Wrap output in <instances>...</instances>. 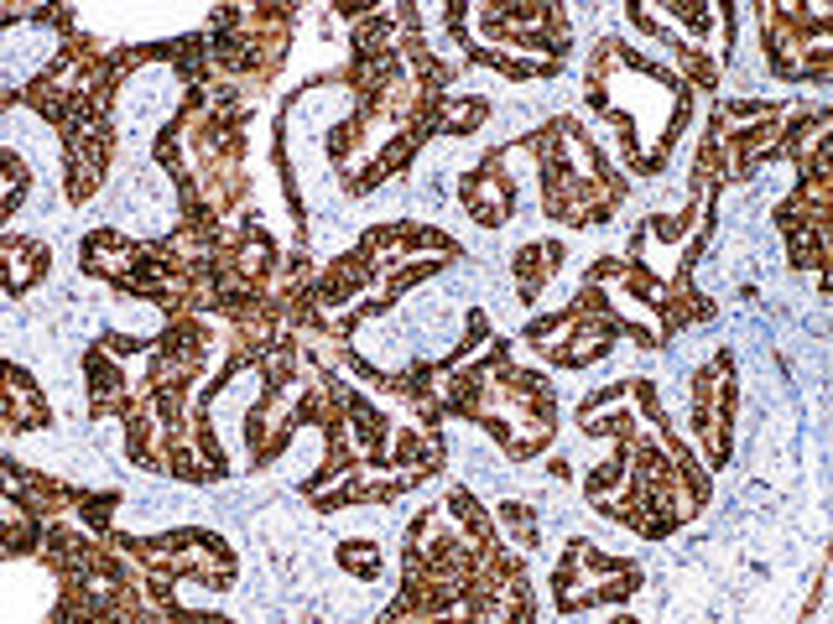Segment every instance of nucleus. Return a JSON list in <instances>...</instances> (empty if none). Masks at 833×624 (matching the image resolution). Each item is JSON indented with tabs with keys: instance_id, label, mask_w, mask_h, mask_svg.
Instances as JSON below:
<instances>
[{
	"instance_id": "f257e3e1",
	"label": "nucleus",
	"mask_w": 833,
	"mask_h": 624,
	"mask_svg": "<svg viewBox=\"0 0 833 624\" xmlns=\"http://www.w3.org/2000/svg\"><path fill=\"white\" fill-rule=\"evenodd\" d=\"M5 250L16 255V266H11V292H26V281L32 276H42L47 271V245H37V239H11Z\"/></svg>"
}]
</instances>
